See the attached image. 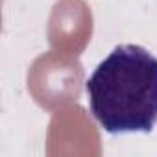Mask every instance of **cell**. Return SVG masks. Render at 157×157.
Here are the masks:
<instances>
[{"mask_svg": "<svg viewBox=\"0 0 157 157\" xmlns=\"http://www.w3.org/2000/svg\"><path fill=\"white\" fill-rule=\"evenodd\" d=\"M89 111L109 135L150 133L157 124V57L118 44L85 82Z\"/></svg>", "mask_w": 157, "mask_h": 157, "instance_id": "1", "label": "cell"}]
</instances>
